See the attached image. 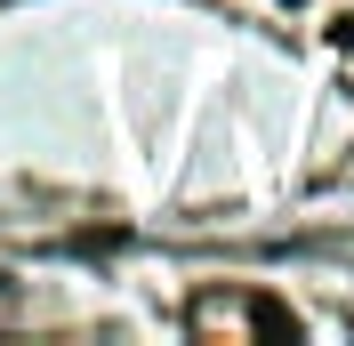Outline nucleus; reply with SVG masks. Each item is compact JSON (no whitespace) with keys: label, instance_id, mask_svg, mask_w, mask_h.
Returning a JSON list of instances; mask_svg holds the SVG:
<instances>
[{"label":"nucleus","instance_id":"1","mask_svg":"<svg viewBox=\"0 0 354 346\" xmlns=\"http://www.w3.org/2000/svg\"><path fill=\"white\" fill-rule=\"evenodd\" d=\"M250 322H258V330H274V338H298V314H290L282 298H258V306H250Z\"/></svg>","mask_w":354,"mask_h":346},{"label":"nucleus","instance_id":"2","mask_svg":"<svg viewBox=\"0 0 354 346\" xmlns=\"http://www.w3.org/2000/svg\"><path fill=\"white\" fill-rule=\"evenodd\" d=\"M290 8H298V0H290Z\"/></svg>","mask_w":354,"mask_h":346}]
</instances>
